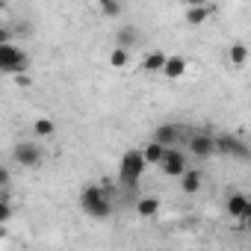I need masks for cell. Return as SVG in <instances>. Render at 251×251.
<instances>
[{
  "mask_svg": "<svg viewBox=\"0 0 251 251\" xmlns=\"http://www.w3.org/2000/svg\"><path fill=\"white\" fill-rule=\"evenodd\" d=\"M80 207H83V213H86L89 219H95V222H103V219L112 216L109 192H106L103 183H89V186H83V192H80Z\"/></svg>",
  "mask_w": 251,
  "mask_h": 251,
  "instance_id": "obj_1",
  "label": "cell"
},
{
  "mask_svg": "<svg viewBox=\"0 0 251 251\" xmlns=\"http://www.w3.org/2000/svg\"><path fill=\"white\" fill-rule=\"evenodd\" d=\"M0 71L12 74V77L30 71V53L24 48H18L15 42H3L0 45Z\"/></svg>",
  "mask_w": 251,
  "mask_h": 251,
  "instance_id": "obj_2",
  "label": "cell"
},
{
  "mask_svg": "<svg viewBox=\"0 0 251 251\" xmlns=\"http://www.w3.org/2000/svg\"><path fill=\"white\" fill-rule=\"evenodd\" d=\"M148 169V163H145V157H142V151H127L121 157V166H118V180H121V186L124 189H136V183H139V177H142V172Z\"/></svg>",
  "mask_w": 251,
  "mask_h": 251,
  "instance_id": "obj_3",
  "label": "cell"
},
{
  "mask_svg": "<svg viewBox=\"0 0 251 251\" xmlns=\"http://www.w3.org/2000/svg\"><path fill=\"white\" fill-rule=\"evenodd\" d=\"M213 142H216V154L219 157H230V160L245 163L248 154H251L248 145H245V139L239 133H219V136H213Z\"/></svg>",
  "mask_w": 251,
  "mask_h": 251,
  "instance_id": "obj_4",
  "label": "cell"
},
{
  "mask_svg": "<svg viewBox=\"0 0 251 251\" xmlns=\"http://www.w3.org/2000/svg\"><path fill=\"white\" fill-rule=\"evenodd\" d=\"M12 160L21 169H39L45 163V148L39 142H18L12 148Z\"/></svg>",
  "mask_w": 251,
  "mask_h": 251,
  "instance_id": "obj_5",
  "label": "cell"
},
{
  "mask_svg": "<svg viewBox=\"0 0 251 251\" xmlns=\"http://www.w3.org/2000/svg\"><path fill=\"white\" fill-rule=\"evenodd\" d=\"M160 169H163V175H169V177H180V175L189 169V157H186L180 148L169 145L166 154H163V160H160Z\"/></svg>",
  "mask_w": 251,
  "mask_h": 251,
  "instance_id": "obj_6",
  "label": "cell"
},
{
  "mask_svg": "<svg viewBox=\"0 0 251 251\" xmlns=\"http://www.w3.org/2000/svg\"><path fill=\"white\" fill-rule=\"evenodd\" d=\"M225 210H227V216L236 219L242 227L251 222V201H248L245 192H230V195L225 198Z\"/></svg>",
  "mask_w": 251,
  "mask_h": 251,
  "instance_id": "obj_7",
  "label": "cell"
},
{
  "mask_svg": "<svg viewBox=\"0 0 251 251\" xmlns=\"http://www.w3.org/2000/svg\"><path fill=\"white\" fill-rule=\"evenodd\" d=\"M189 154H192V157H198V160H210V157H216L213 133H204V130L192 133V136H189Z\"/></svg>",
  "mask_w": 251,
  "mask_h": 251,
  "instance_id": "obj_8",
  "label": "cell"
},
{
  "mask_svg": "<svg viewBox=\"0 0 251 251\" xmlns=\"http://www.w3.org/2000/svg\"><path fill=\"white\" fill-rule=\"evenodd\" d=\"M177 180H180V192L183 195H198L204 189V172H198V169H186Z\"/></svg>",
  "mask_w": 251,
  "mask_h": 251,
  "instance_id": "obj_9",
  "label": "cell"
},
{
  "mask_svg": "<svg viewBox=\"0 0 251 251\" xmlns=\"http://www.w3.org/2000/svg\"><path fill=\"white\" fill-rule=\"evenodd\" d=\"M183 139V127L180 124H160V127L154 130V142H160V145H177Z\"/></svg>",
  "mask_w": 251,
  "mask_h": 251,
  "instance_id": "obj_10",
  "label": "cell"
},
{
  "mask_svg": "<svg viewBox=\"0 0 251 251\" xmlns=\"http://www.w3.org/2000/svg\"><path fill=\"white\" fill-rule=\"evenodd\" d=\"M213 15V3L207 0V3H195V6H186V24H192V27H201L207 18Z\"/></svg>",
  "mask_w": 251,
  "mask_h": 251,
  "instance_id": "obj_11",
  "label": "cell"
},
{
  "mask_svg": "<svg viewBox=\"0 0 251 251\" xmlns=\"http://www.w3.org/2000/svg\"><path fill=\"white\" fill-rule=\"evenodd\" d=\"M183 71H186V59H183L180 53H175V56L166 53V62H163V71H160V74L169 77V80H180Z\"/></svg>",
  "mask_w": 251,
  "mask_h": 251,
  "instance_id": "obj_12",
  "label": "cell"
},
{
  "mask_svg": "<svg viewBox=\"0 0 251 251\" xmlns=\"http://www.w3.org/2000/svg\"><path fill=\"white\" fill-rule=\"evenodd\" d=\"M139 42H142V33H139V27H121V30L115 33V45H118V48H127V50H133Z\"/></svg>",
  "mask_w": 251,
  "mask_h": 251,
  "instance_id": "obj_13",
  "label": "cell"
},
{
  "mask_svg": "<svg viewBox=\"0 0 251 251\" xmlns=\"http://www.w3.org/2000/svg\"><path fill=\"white\" fill-rule=\"evenodd\" d=\"M163 62H166V53L163 50H151L142 56V71L145 74H160L163 71Z\"/></svg>",
  "mask_w": 251,
  "mask_h": 251,
  "instance_id": "obj_14",
  "label": "cell"
},
{
  "mask_svg": "<svg viewBox=\"0 0 251 251\" xmlns=\"http://www.w3.org/2000/svg\"><path fill=\"white\" fill-rule=\"evenodd\" d=\"M227 62H230L233 68H245V62H248V48H245L242 42H233V45L227 48Z\"/></svg>",
  "mask_w": 251,
  "mask_h": 251,
  "instance_id": "obj_15",
  "label": "cell"
},
{
  "mask_svg": "<svg viewBox=\"0 0 251 251\" xmlns=\"http://www.w3.org/2000/svg\"><path fill=\"white\" fill-rule=\"evenodd\" d=\"M136 213H139L142 219H154V216L160 213V198H154V195L139 198V201H136Z\"/></svg>",
  "mask_w": 251,
  "mask_h": 251,
  "instance_id": "obj_16",
  "label": "cell"
},
{
  "mask_svg": "<svg viewBox=\"0 0 251 251\" xmlns=\"http://www.w3.org/2000/svg\"><path fill=\"white\" fill-rule=\"evenodd\" d=\"M163 154H166V145H160V142H154V139L142 148V157H145V163H148V166H160Z\"/></svg>",
  "mask_w": 251,
  "mask_h": 251,
  "instance_id": "obj_17",
  "label": "cell"
},
{
  "mask_svg": "<svg viewBox=\"0 0 251 251\" xmlns=\"http://www.w3.org/2000/svg\"><path fill=\"white\" fill-rule=\"evenodd\" d=\"M33 133H36L39 139H50V136L56 133L53 118H36V121H33Z\"/></svg>",
  "mask_w": 251,
  "mask_h": 251,
  "instance_id": "obj_18",
  "label": "cell"
},
{
  "mask_svg": "<svg viewBox=\"0 0 251 251\" xmlns=\"http://www.w3.org/2000/svg\"><path fill=\"white\" fill-rule=\"evenodd\" d=\"M109 65H112V68H127V65H130V50L115 45V48L109 50Z\"/></svg>",
  "mask_w": 251,
  "mask_h": 251,
  "instance_id": "obj_19",
  "label": "cell"
},
{
  "mask_svg": "<svg viewBox=\"0 0 251 251\" xmlns=\"http://www.w3.org/2000/svg\"><path fill=\"white\" fill-rule=\"evenodd\" d=\"M98 6H100V15H106V18H121V12H124L121 0H98Z\"/></svg>",
  "mask_w": 251,
  "mask_h": 251,
  "instance_id": "obj_20",
  "label": "cell"
},
{
  "mask_svg": "<svg viewBox=\"0 0 251 251\" xmlns=\"http://www.w3.org/2000/svg\"><path fill=\"white\" fill-rule=\"evenodd\" d=\"M12 213H15L12 201H0V225H6V222L12 219Z\"/></svg>",
  "mask_w": 251,
  "mask_h": 251,
  "instance_id": "obj_21",
  "label": "cell"
},
{
  "mask_svg": "<svg viewBox=\"0 0 251 251\" xmlns=\"http://www.w3.org/2000/svg\"><path fill=\"white\" fill-rule=\"evenodd\" d=\"M0 186H12V172H9V166H0Z\"/></svg>",
  "mask_w": 251,
  "mask_h": 251,
  "instance_id": "obj_22",
  "label": "cell"
},
{
  "mask_svg": "<svg viewBox=\"0 0 251 251\" xmlns=\"http://www.w3.org/2000/svg\"><path fill=\"white\" fill-rule=\"evenodd\" d=\"M15 39V33L9 30V27H0V45H3V42H12Z\"/></svg>",
  "mask_w": 251,
  "mask_h": 251,
  "instance_id": "obj_23",
  "label": "cell"
},
{
  "mask_svg": "<svg viewBox=\"0 0 251 251\" xmlns=\"http://www.w3.org/2000/svg\"><path fill=\"white\" fill-rule=\"evenodd\" d=\"M15 83H18L21 89H27V86H30V77H27V71H24V74H15Z\"/></svg>",
  "mask_w": 251,
  "mask_h": 251,
  "instance_id": "obj_24",
  "label": "cell"
},
{
  "mask_svg": "<svg viewBox=\"0 0 251 251\" xmlns=\"http://www.w3.org/2000/svg\"><path fill=\"white\" fill-rule=\"evenodd\" d=\"M177 3H183V6H195V3H207V0H177Z\"/></svg>",
  "mask_w": 251,
  "mask_h": 251,
  "instance_id": "obj_25",
  "label": "cell"
}]
</instances>
